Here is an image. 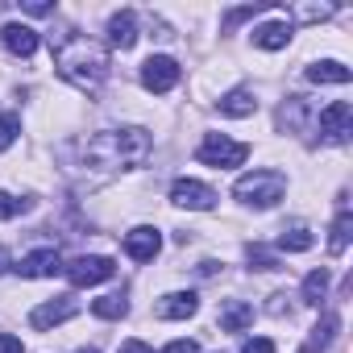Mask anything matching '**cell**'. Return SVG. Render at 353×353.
Returning <instances> with one entry per match:
<instances>
[{"label":"cell","mask_w":353,"mask_h":353,"mask_svg":"<svg viewBox=\"0 0 353 353\" xmlns=\"http://www.w3.org/2000/svg\"><path fill=\"white\" fill-rule=\"evenodd\" d=\"M158 250H162V233H158V229L137 225V229H129V233H125V254H129L133 262H154V258H158Z\"/></svg>","instance_id":"obj_11"},{"label":"cell","mask_w":353,"mask_h":353,"mask_svg":"<svg viewBox=\"0 0 353 353\" xmlns=\"http://www.w3.org/2000/svg\"><path fill=\"white\" fill-rule=\"evenodd\" d=\"M26 13H34V17H46V13H54V5H46V0H30V5H26Z\"/></svg>","instance_id":"obj_30"},{"label":"cell","mask_w":353,"mask_h":353,"mask_svg":"<svg viewBox=\"0 0 353 353\" xmlns=\"http://www.w3.org/2000/svg\"><path fill=\"white\" fill-rule=\"evenodd\" d=\"M30 208V200H17V196H9V192H0V221H13L17 212H26Z\"/></svg>","instance_id":"obj_26"},{"label":"cell","mask_w":353,"mask_h":353,"mask_svg":"<svg viewBox=\"0 0 353 353\" xmlns=\"http://www.w3.org/2000/svg\"><path fill=\"white\" fill-rule=\"evenodd\" d=\"M328 295V270L320 266V270H312L307 279H303V303H312V307H320V299Z\"/></svg>","instance_id":"obj_21"},{"label":"cell","mask_w":353,"mask_h":353,"mask_svg":"<svg viewBox=\"0 0 353 353\" xmlns=\"http://www.w3.org/2000/svg\"><path fill=\"white\" fill-rule=\"evenodd\" d=\"M83 158L104 170V174H117V170H133L150 158V133L145 129H100L96 137H88L83 145Z\"/></svg>","instance_id":"obj_1"},{"label":"cell","mask_w":353,"mask_h":353,"mask_svg":"<svg viewBox=\"0 0 353 353\" xmlns=\"http://www.w3.org/2000/svg\"><path fill=\"white\" fill-rule=\"evenodd\" d=\"M291 21H266V26H258L254 30V46L258 50H283L287 42H291Z\"/></svg>","instance_id":"obj_15"},{"label":"cell","mask_w":353,"mask_h":353,"mask_svg":"<svg viewBox=\"0 0 353 353\" xmlns=\"http://www.w3.org/2000/svg\"><path fill=\"white\" fill-rule=\"evenodd\" d=\"M196 158H200L204 166L233 170V166H241V162L250 158V145H245V141H233V137H225V133H204V141H200Z\"/></svg>","instance_id":"obj_4"},{"label":"cell","mask_w":353,"mask_h":353,"mask_svg":"<svg viewBox=\"0 0 353 353\" xmlns=\"http://www.w3.org/2000/svg\"><path fill=\"white\" fill-rule=\"evenodd\" d=\"M245 258L254 270H279V254L266 250V245H245Z\"/></svg>","instance_id":"obj_23"},{"label":"cell","mask_w":353,"mask_h":353,"mask_svg":"<svg viewBox=\"0 0 353 353\" xmlns=\"http://www.w3.org/2000/svg\"><path fill=\"white\" fill-rule=\"evenodd\" d=\"M79 312V299L75 295H59V299H46V303H38L34 312H30V324L34 328H54V324H63V320H71Z\"/></svg>","instance_id":"obj_9"},{"label":"cell","mask_w":353,"mask_h":353,"mask_svg":"<svg viewBox=\"0 0 353 353\" xmlns=\"http://www.w3.org/2000/svg\"><path fill=\"white\" fill-rule=\"evenodd\" d=\"M174 83H179V63H174V59L150 54V59L141 63V88H145V92L162 96V92H170Z\"/></svg>","instance_id":"obj_7"},{"label":"cell","mask_w":353,"mask_h":353,"mask_svg":"<svg viewBox=\"0 0 353 353\" xmlns=\"http://www.w3.org/2000/svg\"><path fill=\"white\" fill-rule=\"evenodd\" d=\"M254 108H258V96L250 88H233V92L221 96V112L225 117H254Z\"/></svg>","instance_id":"obj_17"},{"label":"cell","mask_w":353,"mask_h":353,"mask_svg":"<svg viewBox=\"0 0 353 353\" xmlns=\"http://www.w3.org/2000/svg\"><path fill=\"white\" fill-rule=\"evenodd\" d=\"M92 312H96L100 320H121V316L129 312V299H125V295H104V299L92 303Z\"/></svg>","instance_id":"obj_22"},{"label":"cell","mask_w":353,"mask_h":353,"mask_svg":"<svg viewBox=\"0 0 353 353\" xmlns=\"http://www.w3.org/2000/svg\"><path fill=\"white\" fill-rule=\"evenodd\" d=\"M250 324H254V307H250L245 299L221 303V328H225V332H245Z\"/></svg>","instance_id":"obj_16"},{"label":"cell","mask_w":353,"mask_h":353,"mask_svg":"<svg viewBox=\"0 0 353 353\" xmlns=\"http://www.w3.org/2000/svg\"><path fill=\"white\" fill-rule=\"evenodd\" d=\"M241 353H274V341L270 336H254V341L241 345Z\"/></svg>","instance_id":"obj_27"},{"label":"cell","mask_w":353,"mask_h":353,"mask_svg":"<svg viewBox=\"0 0 353 353\" xmlns=\"http://www.w3.org/2000/svg\"><path fill=\"white\" fill-rule=\"evenodd\" d=\"M196 312H200V295H196V291H170V295H162V303L154 307L158 320H188V316H196Z\"/></svg>","instance_id":"obj_12"},{"label":"cell","mask_w":353,"mask_h":353,"mask_svg":"<svg viewBox=\"0 0 353 353\" xmlns=\"http://www.w3.org/2000/svg\"><path fill=\"white\" fill-rule=\"evenodd\" d=\"M349 233H353V212H349V208H341V212H336V221H332L328 250H332V254H345V250H349Z\"/></svg>","instance_id":"obj_20"},{"label":"cell","mask_w":353,"mask_h":353,"mask_svg":"<svg viewBox=\"0 0 353 353\" xmlns=\"http://www.w3.org/2000/svg\"><path fill=\"white\" fill-rule=\"evenodd\" d=\"M0 353H26L21 336H13V332H0Z\"/></svg>","instance_id":"obj_28"},{"label":"cell","mask_w":353,"mask_h":353,"mask_svg":"<svg viewBox=\"0 0 353 353\" xmlns=\"http://www.w3.org/2000/svg\"><path fill=\"white\" fill-rule=\"evenodd\" d=\"M162 353H200V345H196V341H170Z\"/></svg>","instance_id":"obj_29"},{"label":"cell","mask_w":353,"mask_h":353,"mask_svg":"<svg viewBox=\"0 0 353 353\" xmlns=\"http://www.w3.org/2000/svg\"><path fill=\"white\" fill-rule=\"evenodd\" d=\"M312 245H316V237H312L307 225H291V229H283L279 241H274V250H287V254H303V250H312Z\"/></svg>","instance_id":"obj_19"},{"label":"cell","mask_w":353,"mask_h":353,"mask_svg":"<svg viewBox=\"0 0 353 353\" xmlns=\"http://www.w3.org/2000/svg\"><path fill=\"white\" fill-rule=\"evenodd\" d=\"M170 200L179 204V208H192V212H208L216 208V192L200 179H174L170 183Z\"/></svg>","instance_id":"obj_8"},{"label":"cell","mask_w":353,"mask_h":353,"mask_svg":"<svg viewBox=\"0 0 353 353\" xmlns=\"http://www.w3.org/2000/svg\"><path fill=\"white\" fill-rule=\"evenodd\" d=\"M9 266H13V258H9V250H5V245H0V274H5Z\"/></svg>","instance_id":"obj_32"},{"label":"cell","mask_w":353,"mask_h":353,"mask_svg":"<svg viewBox=\"0 0 353 353\" xmlns=\"http://www.w3.org/2000/svg\"><path fill=\"white\" fill-rule=\"evenodd\" d=\"M54 67L59 75L79 88V92H96L104 79H108V50L96 42V38H83V34H71L59 42L54 50Z\"/></svg>","instance_id":"obj_2"},{"label":"cell","mask_w":353,"mask_h":353,"mask_svg":"<svg viewBox=\"0 0 353 353\" xmlns=\"http://www.w3.org/2000/svg\"><path fill=\"white\" fill-rule=\"evenodd\" d=\"M75 353H100V349H75Z\"/></svg>","instance_id":"obj_33"},{"label":"cell","mask_w":353,"mask_h":353,"mask_svg":"<svg viewBox=\"0 0 353 353\" xmlns=\"http://www.w3.org/2000/svg\"><path fill=\"white\" fill-rule=\"evenodd\" d=\"M0 38H5L9 54H17V59H30V54L38 50V30H30V26H21V21H9L5 30H0Z\"/></svg>","instance_id":"obj_14"},{"label":"cell","mask_w":353,"mask_h":353,"mask_svg":"<svg viewBox=\"0 0 353 353\" xmlns=\"http://www.w3.org/2000/svg\"><path fill=\"white\" fill-rule=\"evenodd\" d=\"M13 270H17L21 279H54V274L63 270V258H59V250H54V245H46V250L26 254Z\"/></svg>","instance_id":"obj_10"},{"label":"cell","mask_w":353,"mask_h":353,"mask_svg":"<svg viewBox=\"0 0 353 353\" xmlns=\"http://www.w3.org/2000/svg\"><path fill=\"white\" fill-rule=\"evenodd\" d=\"M307 79H312V83H349L353 71H349L345 63H336V59H324V63H312V67H307Z\"/></svg>","instance_id":"obj_18"},{"label":"cell","mask_w":353,"mask_h":353,"mask_svg":"<svg viewBox=\"0 0 353 353\" xmlns=\"http://www.w3.org/2000/svg\"><path fill=\"white\" fill-rule=\"evenodd\" d=\"M233 196L250 208H274L283 196H287V174L279 170H250L233 183Z\"/></svg>","instance_id":"obj_3"},{"label":"cell","mask_w":353,"mask_h":353,"mask_svg":"<svg viewBox=\"0 0 353 353\" xmlns=\"http://www.w3.org/2000/svg\"><path fill=\"white\" fill-rule=\"evenodd\" d=\"M63 274L71 279V287H96V283L112 279V274H117V266H112V258H100V254H83V258L67 262V266H63Z\"/></svg>","instance_id":"obj_6"},{"label":"cell","mask_w":353,"mask_h":353,"mask_svg":"<svg viewBox=\"0 0 353 353\" xmlns=\"http://www.w3.org/2000/svg\"><path fill=\"white\" fill-rule=\"evenodd\" d=\"M336 328H341V320H336V316H324V320L312 328V345H307V349H324V345L332 341V332H336Z\"/></svg>","instance_id":"obj_25"},{"label":"cell","mask_w":353,"mask_h":353,"mask_svg":"<svg viewBox=\"0 0 353 353\" xmlns=\"http://www.w3.org/2000/svg\"><path fill=\"white\" fill-rule=\"evenodd\" d=\"M349 133H353V108H349L345 100H332L328 108H320V117H316V137H320L324 145H345Z\"/></svg>","instance_id":"obj_5"},{"label":"cell","mask_w":353,"mask_h":353,"mask_svg":"<svg viewBox=\"0 0 353 353\" xmlns=\"http://www.w3.org/2000/svg\"><path fill=\"white\" fill-rule=\"evenodd\" d=\"M133 42H137V13H133V9L112 13V17H108V46L129 50Z\"/></svg>","instance_id":"obj_13"},{"label":"cell","mask_w":353,"mask_h":353,"mask_svg":"<svg viewBox=\"0 0 353 353\" xmlns=\"http://www.w3.org/2000/svg\"><path fill=\"white\" fill-rule=\"evenodd\" d=\"M17 137H21V117L17 112H5V117H0V154H5Z\"/></svg>","instance_id":"obj_24"},{"label":"cell","mask_w":353,"mask_h":353,"mask_svg":"<svg viewBox=\"0 0 353 353\" xmlns=\"http://www.w3.org/2000/svg\"><path fill=\"white\" fill-rule=\"evenodd\" d=\"M117 353H154V349H150L145 341H125V345H121Z\"/></svg>","instance_id":"obj_31"}]
</instances>
